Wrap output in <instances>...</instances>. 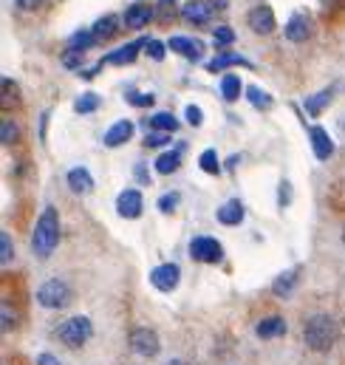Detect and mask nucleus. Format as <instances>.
Here are the masks:
<instances>
[{"mask_svg":"<svg viewBox=\"0 0 345 365\" xmlns=\"http://www.w3.org/2000/svg\"><path fill=\"white\" fill-rule=\"evenodd\" d=\"M340 337V326L331 314H311L303 326V340L311 351H329Z\"/></svg>","mask_w":345,"mask_h":365,"instance_id":"1","label":"nucleus"},{"mask_svg":"<svg viewBox=\"0 0 345 365\" xmlns=\"http://www.w3.org/2000/svg\"><path fill=\"white\" fill-rule=\"evenodd\" d=\"M60 244V215L54 207H46L43 215L37 218L34 235H31V250L37 258H48Z\"/></svg>","mask_w":345,"mask_h":365,"instance_id":"2","label":"nucleus"},{"mask_svg":"<svg viewBox=\"0 0 345 365\" xmlns=\"http://www.w3.org/2000/svg\"><path fill=\"white\" fill-rule=\"evenodd\" d=\"M91 334H93V323H91V317H86V314L68 317V320L57 329L60 343H63V346H71V349L86 346L88 340H91Z\"/></svg>","mask_w":345,"mask_h":365,"instance_id":"3","label":"nucleus"},{"mask_svg":"<svg viewBox=\"0 0 345 365\" xmlns=\"http://www.w3.org/2000/svg\"><path fill=\"white\" fill-rule=\"evenodd\" d=\"M37 303L43 309H66L71 303V289L68 283H63L60 277H51L46 280L40 289H37Z\"/></svg>","mask_w":345,"mask_h":365,"instance_id":"4","label":"nucleus"},{"mask_svg":"<svg viewBox=\"0 0 345 365\" xmlns=\"http://www.w3.org/2000/svg\"><path fill=\"white\" fill-rule=\"evenodd\" d=\"M190 258L198 264H221L224 261V247L212 235H198L190 241Z\"/></svg>","mask_w":345,"mask_h":365,"instance_id":"5","label":"nucleus"},{"mask_svg":"<svg viewBox=\"0 0 345 365\" xmlns=\"http://www.w3.org/2000/svg\"><path fill=\"white\" fill-rule=\"evenodd\" d=\"M128 346H130V351H133V354H139V357H156V354L162 351L159 334H156L153 329H145V326L130 331Z\"/></svg>","mask_w":345,"mask_h":365,"instance_id":"6","label":"nucleus"},{"mask_svg":"<svg viewBox=\"0 0 345 365\" xmlns=\"http://www.w3.org/2000/svg\"><path fill=\"white\" fill-rule=\"evenodd\" d=\"M142 210H145V198H142L139 190L130 187V190H122V192H119V198H116V212H119L122 218L133 221V218L142 215Z\"/></svg>","mask_w":345,"mask_h":365,"instance_id":"7","label":"nucleus"},{"mask_svg":"<svg viewBox=\"0 0 345 365\" xmlns=\"http://www.w3.org/2000/svg\"><path fill=\"white\" fill-rule=\"evenodd\" d=\"M247 23H249V29L260 34V37H266V34H272L274 31V26H277V20H274V11L266 6V3H260L255 9H249V14H247Z\"/></svg>","mask_w":345,"mask_h":365,"instance_id":"8","label":"nucleus"},{"mask_svg":"<svg viewBox=\"0 0 345 365\" xmlns=\"http://www.w3.org/2000/svg\"><path fill=\"white\" fill-rule=\"evenodd\" d=\"M311 31H314V26L306 11H294L286 23V40H292V43H306L311 37Z\"/></svg>","mask_w":345,"mask_h":365,"instance_id":"9","label":"nucleus"},{"mask_svg":"<svg viewBox=\"0 0 345 365\" xmlns=\"http://www.w3.org/2000/svg\"><path fill=\"white\" fill-rule=\"evenodd\" d=\"M142 48H148V40H145V37L136 40V43H128V46H122V48H116V51H110V54L102 60V66H130V63L139 57Z\"/></svg>","mask_w":345,"mask_h":365,"instance_id":"10","label":"nucleus"},{"mask_svg":"<svg viewBox=\"0 0 345 365\" xmlns=\"http://www.w3.org/2000/svg\"><path fill=\"white\" fill-rule=\"evenodd\" d=\"M212 11H215V9H212L207 0H190V3H184L181 17H184L190 26H207L210 17H212Z\"/></svg>","mask_w":345,"mask_h":365,"instance_id":"11","label":"nucleus"},{"mask_svg":"<svg viewBox=\"0 0 345 365\" xmlns=\"http://www.w3.org/2000/svg\"><path fill=\"white\" fill-rule=\"evenodd\" d=\"M133 130H136V125L130 122V119H119V122H113L108 130H105V148H119V145H125V142H130L133 139Z\"/></svg>","mask_w":345,"mask_h":365,"instance_id":"12","label":"nucleus"},{"mask_svg":"<svg viewBox=\"0 0 345 365\" xmlns=\"http://www.w3.org/2000/svg\"><path fill=\"white\" fill-rule=\"evenodd\" d=\"M178 280H181V269H178L175 264H162V267H156V269L150 272V283H153L159 292H172V289L178 286Z\"/></svg>","mask_w":345,"mask_h":365,"instance_id":"13","label":"nucleus"},{"mask_svg":"<svg viewBox=\"0 0 345 365\" xmlns=\"http://www.w3.org/2000/svg\"><path fill=\"white\" fill-rule=\"evenodd\" d=\"M311 150L320 162H329L334 153V139L329 136V130L323 125H311Z\"/></svg>","mask_w":345,"mask_h":365,"instance_id":"14","label":"nucleus"},{"mask_svg":"<svg viewBox=\"0 0 345 365\" xmlns=\"http://www.w3.org/2000/svg\"><path fill=\"white\" fill-rule=\"evenodd\" d=\"M170 51L175 54H181L184 60H190V63H195V60H201V54H204V43L201 40H192V37H170Z\"/></svg>","mask_w":345,"mask_h":365,"instance_id":"15","label":"nucleus"},{"mask_svg":"<svg viewBox=\"0 0 345 365\" xmlns=\"http://www.w3.org/2000/svg\"><path fill=\"white\" fill-rule=\"evenodd\" d=\"M337 93V86H329V88H323V91L317 93H309L306 99H303V110L311 116V119H317L329 105H331V96Z\"/></svg>","mask_w":345,"mask_h":365,"instance_id":"16","label":"nucleus"},{"mask_svg":"<svg viewBox=\"0 0 345 365\" xmlns=\"http://www.w3.org/2000/svg\"><path fill=\"white\" fill-rule=\"evenodd\" d=\"M244 215H247V210H244V204H241L238 198L224 201V204L218 207V212H215L218 224H224V227H238V224L244 221Z\"/></svg>","mask_w":345,"mask_h":365,"instance_id":"17","label":"nucleus"},{"mask_svg":"<svg viewBox=\"0 0 345 365\" xmlns=\"http://www.w3.org/2000/svg\"><path fill=\"white\" fill-rule=\"evenodd\" d=\"M153 17H156L153 6H148V3H133V6L128 9V14H125V26L133 29V31H139V29H145Z\"/></svg>","mask_w":345,"mask_h":365,"instance_id":"18","label":"nucleus"},{"mask_svg":"<svg viewBox=\"0 0 345 365\" xmlns=\"http://www.w3.org/2000/svg\"><path fill=\"white\" fill-rule=\"evenodd\" d=\"M255 334H258L260 340H274V337L286 334V323H283V317H277V314L263 317L258 326H255Z\"/></svg>","mask_w":345,"mask_h":365,"instance_id":"19","label":"nucleus"},{"mask_svg":"<svg viewBox=\"0 0 345 365\" xmlns=\"http://www.w3.org/2000/svg\"><path fill=\"white\" fill-rule=\"evenodd\" d=\"M66 182H68V187H71L74 192H80V195L93 190V176L88 173V168H71L68 176H66Z\"/></svg>","mask_w":345,"mask_h":365,"instance_id":"20","label":"nucleus"},{"mask_svg":"<svg viewBox=\"0 0 345 365\" xmlns=\"http://www.w3.org/2000/svg\"><path fill=\"white\" fill-rule=\"evenodd\" d=\"M14 105H20V86L11 77H3L0 80V108L9 110Z\"/></svg>","mask_w":345,"mask_h":365,"instance_id":"21","label":"nucleus"},{"mask_svg":"<svg viewBox=\"0 0 345 365\" xmlns=\"http://www.w3.org/2000/svg\"><path fill=\"white\" fill-rule=\"evenodd\" d=\"M232 66H247V68H252V63H249L244 54H232V51H224V54H218L215 60L207 63L210 71H221V68H232Z\"/></svg>","mask_w":345,"mask_h":365,"instance_id":"22","label":"nucleus"},{"mask_svg":"<svg viewBox=\"0 0 345 365\" xmlns=\"http://www.w3.org/2000/svg\"><path fill=\"white\" fill-rule=\"evenodd\" d=\"M153 168H156V173H159V176H172V173L181 168V153H178V150H168V153L156 156Z\"/></svg>","mask_w":345,"mask_h":365,"instance_id":"23","label":"nucleus"},{"mask_svg":"<svg viewBox=\"0 0 345 365\" xmlns=\"http://www.w3.org/2000/svg\"><path fill=\"white\" fill-rule=\"evenodd\" d=\"M148 128L156 130V133H172V130H178V119L168 110H159V113H153L148 119Z\"/></svg>","mask_w":345,"mask_h":365,"instance_id":"24","label":"nucleus"},{"mask_svg":"<svg viewBox=\"0 0 345 365\" xmlns=\"http://www.w3.org/2000/svg\"><path fill=\"white\" fill-rule=\"evenodd\" d=\"M91 31H93L96 43H105V40H110V37L116 34V17H113V14H105V17H99V20L91 26Z\"/></svg>","mask_w":345,"mask_h":365,"instance_id":"25","label":"nucleus"},{"mask_svg":"<svg viewBox=\"0 0 345 365\" xmlns=\"http://www.w3.org/2000/svg\"><path fill=\"white\" fill-rule=\"evenodd\" d=\"M294 286H297V269H289V272H283L274 277L272 292H274L277 297H289V294L294 292Z\"/></svg>","mask_w":345,"mask_h":365,"instance_id":"26","label":"nucleus"},{"mask_svg":"<svg viewBox=\"0 0 345 365\" xmlns=\"http://www.w3.org/2000/svg\"><path fill=\"white\" fill-rule=\"evenodd\" d=\"M241 91H244V83L235 77V74H224L221 77V96L227 102H238L241 99Z\"/></svg>","mask_w":345,"mask_h":365,"instance_id":"27","label":"nucleus"},{"mask_svg":"<svg viewBox=\"0 0 345 365\" xmlns=\"http://www.w3.org/2000/svg\"><path fill=\"white\" fill-rule=\"evenodd\" d=\"M247 99H249V105L252 108H258V110H269L272 108V93H266V91H260L258 86H247Z\"/></svg>","mask_w":345,"mask_h":365,"instance_id":"28","label":"nucleus"},{"mask_svg":"<svg viewBox=\"0 0 345 365\" xmlns=\"http://www.w3.org/2000/svg\"><path fill=\"white\" fill-rule=\"evenodd\" d=\"M91 46H96L93 31H77V34L68 37V48H71V51H83V54H86Z\"/></svg>","mask_w":345,"mask_h":365,"instance_id":"29","label":"nucleus"},{"mask_svg":"<svg viewBox=\"0 0 345 365\" xmlns=\"http://www.w3.org/2000/svg\"><path fill=\"white\" fill-rule=\"evenodd\" d=\"M198 168H201L204 173H210V176H218V173H221L218 153H215V150H204V153L198 156Z\"/></svg>","mask_w":345,"mask_h":365,"instance_id":"30","label":"nucleus"},{"mask_svg":"<svg viewBox=\"0 0 345 365\" xmlns=\"http://www.w3.org/2000/svg\"><path fill=\"white\" fill-rule=\"evenodd\" d=\"M96 108H99V93L88 91L74 99V110H77V113H93Z\"/></svg>","mask_w":345,"mask_h":365,"instance_id":"31","label":"nucleus"},{"mask_svg":"<svg viewBox=\"0 0 345 365\" xmlns=\"http://www.w3.org/2000/svg\"><path fill=\"white\" fill-rule=\"evenodd\" d=\"M17 139H20V125L11 122V119H6V122L0 125V142L9 148V145H14Z\"/></svg>","mask_w":345,"mask_h":365,"instance_id":"32","label":"nucleus"},{"mask_svg":"<svg viewBox=\"0 0 345 365\" xmlns=\"http://www.w3.org/2000/svg\"><path fill=\"white\" fill-rule=\"evenodd\" d=\"M172 17H178L175 0H159V3H156V20H159V23H170Z\"/></svg>","mask_w":345,"mask_h":365,"instance_id":"33","label":"nucleus"},{"mask_svg":"<svg viewBox=\"0 0 345 365\" xmlns=\"http://www.w3.org/2000/svg\"><path fill=\"white\" fill-rule=\"evenodd\" d=\"M153 102H156V93L128 91V105H133V108H150Z\"/></svg>","mask_w":345,"mask_h":365,"instance_id":"34","label":"nucleus"},{"mask_svg":"<svg viewBox=\"0 0 345 365\" xmlns=\"http://www.w3.org/2000/svg\"><path fill=\"white\" fill-rule=\"evenodd\" d=\"M168 48H170V46H168V43H162V40H148V48H145V51H148V57H150V60H156V63H159V60H165Z\"/></svg>","mask_w":345,"mask_h":365,"instance_id":"35","label":"nucleus"},{"mask_svg":"<svg viewBox=\"0 0 345 365\" xmlns=\"http://www.w3.org/2000/svg\"><path fill=\"white\" fill-rule=\"evenodd\" d=\"M11 258H14V247H11V235H9V232H3V235H0V264L6 267V264H11Z\"/></svg>","mask_w":345,"mask_h":365,"instance_id":"36","label":"nucleus"},{"mask_svg":"<svg viewBox=\"0 0 345 365\" xmlns=\"http://www.w3.org/2000/svg\"><path fill=\"white\" fill-rule=\"evenodd\" d=\"M178 204H181V195H178V190H172V192H165V195L159 198V210H162V212H172Z\"/></svg>","mask_w":345,"mask_h":365,"instance_id":"37","label":"nucleus"},{"mask_svg":"<svg viewBox=\"0 0 345 365\" xmlns=\"http://www.w3.org/2000/svg\"><path fill=\"white\" fill-rule=\"evenodd\" d=\"M212 37H215V46H232L235 43V31L230 26H218Z\"/></svg>","mask_w":345,"mask_h":365,"instance_id":"38","label":"nucleus"},{"mask_svg":"<svg viewBox=\"0 0 345 365\" xmlns=\"http://www.w3.org/2000/svg\"><path fill=\"white\" fill-rule=\"evenodd\" d=\"M14 323H17V314L11 312L9 303H3V306H0V326H3V331H11Z\"/></svg>","mask_w":345,"mask_h":365,"instance_id":"39","label":"nucleus"},{"mask_svg":"<svg viewBox=\"0 0 345 365\" xmlns=\"http://www.w3.org/2000/svg\"><path fill=\"white\" fill-rule=\"evenodd\" d=\"M165 145H170V133H156V130H150V133L145 136V148H165Z\"/></svg>","mask_w":345,"mask_h":365,"instance_id":"40","label":"nucleus"},{"mask_svg":"<svg viewBox=\"0 0 345 365\" xmlns=\"http://www.w3.org/2000/svg\"><path fill=\"white\" fill-rule=\"evenodd\" d=\"M184 119H187L192 128H201L204 113H201V108H198V105H187V108H184Z\"/></svg>","mask_w":345,"mask_h":365,"instance_id":"41","label":"nucleus"},{"mask_svg":"<svg viewBox=\"0 0 345 365\" xmlns=\"http://www.w3.org/2000/svg\"><path fill=\"white\" fill-rule=\"evenodd\" d=\"M83 57H86L83 51H71V48H68V51L63 54V66H66V68H80Z\"/></svg>","mask_w":345,"mask_h":365,"instance_id":"42","label":"nucleus"},{"mask_svg":"<svg viewBox=\"0 0 345 365\" xmlns=\"http://www.w3.org/2000/svg\"><path fill=\"white\" fill-rule=\"evenodd\" d=\"M40 3H43V0H17V9H23V11H34V9H40Z\"/></svg>","mask_w":345,"mask_h":365,"instance_id":"43","label":"nucleus"},{"mask_svg":"<svg viewBox=\"0 0 345 365\" xmlns=\"http://www.w3.org/2000/svg\"><path fill=\"white\" fill-rule=\"evenodd\" d=\"M289 190H292V184L280 182V207H289Z\"/></svg>","mask_w":345,"mask_h":365,"instance_id":"44","label":"nucleus"},{"mask_svg":"<svg viewBox=\"0 0 345 365\" xmlns=\"http://www.w3.org/2000/svg\"><path fill=\"white\" fill-rule=\"evenodd\" d=\"M37 365H60V360H57L54 354H40V357H37Z\"/></svg>","mask_w":345,"mask_h":365,"instance_id":"45","label":"nucleus"},{"mask_svg":"<svg viewBox=\"0 0 345 365\" xmlns=\"http://www.w3.org/2000/svg\"><path fill=\"white\" fill-rule=\"evenodd\" d=\"M207 3H210L215 11H221V9H227V6H230V0H207Z\"/></svg>","mask_w":345,"mask_h":365,"instance_id":"46","label":"nucleus"},{"mask_svg":"<svg viewBox=\"0 0 345 365\" xmlns=\"http://www.w3.org/2000/svg\"><path fill=\"white\" fill-rule=\"evenodd\" d=\"M136 176H139V182H148V170H145V165H136Z\"/></svg>","mask_w":345,"mask_h":365,"instance_id":"47","label":"nucleus"},{"mask_svg":"<svg viewBox=\"0 0 345 365\" xmlns=\"http://www.w3.org/2000/svg\"><path fill=\"white\" fill-rule=\"evenodd\" d=\"M340 136H343V139H345V116H343V119H340Z\"/></svg>","mask_w":345,"mask_h":365,"instance_id":"48","label":"nucleus"},{"mask_svg":"<svg viewBox=\"0 0 345 365\" xmlns=\"http://www.w3.org/2000/svg\"><path fill=\"white\" fill-rule=\"evenodd\" d=\"M165 365H187L184 360H170V363H165Z\"/></svg>","mask_w":345,"mask_h":365,"instance_id":"49","label":"nucleus"},{"mask_svg":"<svg viewBox=\"0 0 345 365\" xmlns=\"http://www.w3.org/2000/svg\"><path fill=\"white\" fill-rule=\"evenodd\" d=\"M343 244H345V227H343Z\"/></svg>","mask_w":345,"mask_h":365,"instance_id":"50","label":"nucleus"}]
</instances>
